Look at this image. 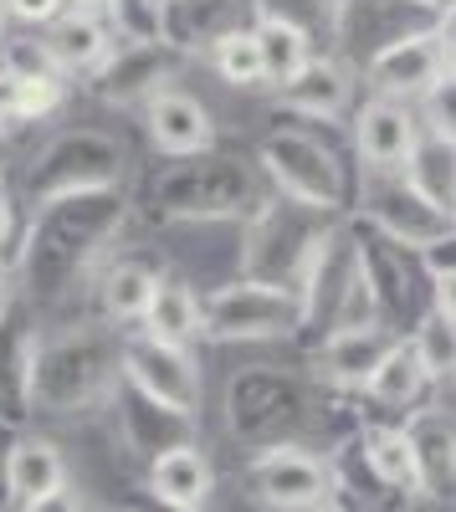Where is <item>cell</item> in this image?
<instances>
[{
	"instance_id": "6da1fadb",
	"label": "cell",
	"mask_w": 456,
	"mask_h": 512,
	"mask_svg": "<svg viewBox=\"0 0 456 512\" xmlns=\"http://www.w3.org/2000/svg\"><path fill=\"white\" fill-rule=\"evenodd\" d=\"M123 226H129V195L123 190H82L31 205L16 251V287L36 308H62L77 287H93Z\"/></svg>"
},
{
	"instance_id": "7a4b0ae2",
	"label": "cell",
	"mask_w": 456,
	"mask_h": 512,
	"mask_svg": "<svg viewBox=\"0 0 456 512\" xmlns=\"http://www.w3.org/2000/svg\"><path fill=\"white\" fill-rule=\"evenodd\" d=\"M123 384V328L93 318L41 333L36 379H31V420H77L108 410Z\"/></svg>"
},
{
	"instance_id": "3957f363",
	"label": "cell",
	"mask_w": 456,
	"mask_h": 512,
	"mask_svg": "<svg viewBox=\"0 0 456 512\" xmlns=\"http://www.w3.org/2000/svg\"><path fill=\"white\" fill-rule=\"evenodd\" d=\"M262 200V180L252 164H241L221 149L211 154H185V159H164L149 185L144 205L159 221H180V226H216V221H246Z\"/></svg>"
},
{
	"instance_id": "277c9868",
	"label": "cell",
	"mask_w": 456,
	"mask_h": 512,
	"mask_svg": "<svg viewBox=\"0 0 456 512\" xmlns=\"http://www.w3.org/2000/svg\"><path fill=\"white\" fill-rule=\"evenodd\" d=\"M339 221L328 210H313L303 200L287 195H262L257 210L241 221V277L257 282H277V287H303L313 256L323 246V236L334 231Z\"/></svg>"
},
{
	"instance_id": "5b68a950",
	"label": "cell",
	"mask_w": 456,
	"mask_h": 512,
	"mask_svg": "<svg viewBox=\"0 0 456 512\" xmlns=\"http://www.w3.org/2000/svg\"><path fill=\"white\" fill-rule=\"evenodd\" d=\"M313 410H318L313 384L293 369L252 364V369H236L226 384V425L252 451L277 446V441H298L313 425Z\"/></svg>"
},
{
	"instance_id": "8992f818",
	"label": "cell",
	"mask_w": 456,
	"mask_h": 512,
	"mask_svg": "<svg viewBox=\"0 0 456 512\" xmlns=\"http://www.w3.org/2000/svg\"><path fill=\"white\" fill-rule=\"evenodd\" d=\"M129 175V149L103 128H67L52 144H41L36 159L21 175V195L31 205H47L57 195H82V190H123Z\"/></svg>"
},
{
	"instance_id": "52a82bcc",
	"label": "cell",
	"mask_w": 456,
	"mask_h": 512,
	"mask_svg": "<svg viewBox=\"0 0 456 512\" xmlns=\"http://www.w3.org/2000/svg\"><path fill=\"white\" fill-rule=\"evenodd\" d=\"M303 297V328L318 333V344L339 328H364L380 323L375 318V292L364 282V262H359V241L349 226H334L323 236L313 267L298 287Z\"/></svg>"
},
{
	"instance_id": "ba28073f",
	"label": "cell",
	"mask_w": 456,
	"mask_h": 512,
	"mask_svg": "<svg viewBox=\"0 0 456 512\" xmlns=\"http://www.w3.org/2000/svg\"><path fill=\"white\" fill-rule=\"evenodd\" d=\"M354 241H359V262H364V282L375 292V318L380 328L410 338L416 323L431 313V262L426 251H410L395 236H385L375 221H349Z\"/></svg>"
},
{
	"instance_id": "9c48e42d",
	"label": "cell",
	"mask_w": 456,
	"mask_h": 512,
	"mask_svg": "<svg viewBox=\"0 0 456 512\" xmlns=\"http://www.w3.org/2000/svg\"><path fill=\"white\" fill-rule=\"evenodd\" d=\"M257 164L277 195L328 210V216H344L349 200L359 195V185H349V169L339 164V154L318 134H308V128H272L257 144Z\"/></svg>"
},
{
	"instance_id": "30bf717a",
	"label": "cell",
	"mask_w": 456,
	"mask_h": 512,
	"mask_svg": "<svg viewBox=\"0 0 456 512\" xmlns=\"http://www.w3.org/2000/svg\"><path fill=\"white\" fill-rule=\"evenodd\" d=\"M303 333V297L293 287L231 277L200 297V338L216 344H267Z\"/></svg>"
},
{
	"instance_id": "8fae6325",
	"label": "cell",
	"mask_w": 456,
	"mask_h": 512,
	"mask_svg": "<svg viewBox=\"0 0 456 512\" xmlns=\"http://www.w3.org/2000/svg\"><path fill=\"white\" fill-rule=\"evenodd\" d=\"M359 216L375 221L385 236H395L410 251H441L456 236L451 210H441L436 200H426L416 185L405 180V169H390V175H359Z\"/></svg>"
},
{
	"instance_id": "7c38bea8",
	"label": "cell",
	"mask_w": 456,
	"mask_h": 512,
	"mask_svg": "<svg viewBox=\"0 0 456 512\" xmlns=\"http://www.w3.org/2000/svg\"><path fill=\"white\" fill-rule=\"evenodd\" d=\"M185 57L170 47V41L159 36H118V47L108 52V62L82 77L88 82V93L108 108H149L170 82L180 77Z\"/></svg>"
},
{
	"instance_id": "4fadbf2b",
	"label": "cell",
	"mask_w": 456,
	"mask_h": 512,
	"mask_svg": "<svg viewBox=\"0 0 456 512\" xmlns=\"http://www.w3.org/2000/svg\"><path fill=\"white\" fill-rule=\"evenodd\" d=\"M246 487L272 512H318L334 497L328 456H313L303 441H277V446L252 451V461H246Z\"/></svg>"
},
{
	"instance_id": "5bb4252c",
	"label": "cell",
	"mask_w": 456,
	"mask_h": 512,
	"mask_svg": "<svg viewBox=\"0 0 456 512\" xmlns=\"http://www.w3.org/2000/svg\"><path fill=\"white\" fill-rule=\"evenodd\" d=\"M436 16L421 11L416 0H339V21H334V57L364 72L385 47L395 41L431 31Z\"/></svg>"
},
{
	"instance_id": "9a60e30c",
	"label": "cell",
	"mask_w": 456,
	"mask_h": 512,
	"mask_svg": "<svg viewBox=\"0 0 456 512\" xmlns=\"http://www.w3.org/2000/svg\"><path fill=\"white\" fill-rule=\"evenodd\" d=\"M36 349H41V308L26 292H16L0 308V425L6 431H21L31 420Z\"/></svg>"
},
{
	"instance_id": "2e32d148",
	"label": "cell",
	"mask_w": 456,
	"mask_h": 512,
	"mask_svg": "<svg viewBox=\"0 0 456 512\" xmlns=\"http://www.w3.org/2000/svg\"><path fill=\"white\" fill-rule=\"evenodd\" d=\"M123 379L185 415H195L200 395H205V374H200L195 354L180 344H159L149 333H123Z\"/></svg>"
},
{
	"instance_id": "e0dca14e",
	"label": "cell",
	"mask_w": 456,
	"mask_h": 512,
	"mask_svg": "<svg viewBox=\"0 0 456 512\" xmlns=\"http://www.w3.org/2000/svg\"><path fill=\"white\" fill-rule=\"evenodd\" d=\"M108 410H113L118 446L129 451L134 461H144V466H154L164 451H175V446L200 441V436H195V415H185V410H175V405H164V400L134 390L129 379L118 384V395L108 400Z\"/></svg>"
},
{
	"instance_id": "ac0fdd59",
	"label": "cell",
	"mask_w": 456,
	"mask_h": 512,
	"mask_svg": "<svg viewBox=\"0 0 456 512\" xmlns=\"http://www.w3.org/2000/svg\"><path fill=\"white\" fill-rule=\"evenodd\" d=\"M257 0H170L159 6V41H170L180 57H211L231 31L257 26Z\"/></svg>"
},
{
	"instance_id": "d6986e66",
	"label": "cell",
	"mask_w": 456,
	"mask_h": 512,
	"mask_svg": "<svg viewBox=\"0 0 456 512\" xmlns=\"http://www.w3.org/2000/svg\"><path fill=\"white\" fill-rule=\"evenodd\" d=\"M426 134V118L416 113V103L400 98H369L354 113V154L364 164V175H390V169H405L410 154H416Z\"/></svg>"
},
{
	"instance_id": "ffe728a7",
	"label": "cell",
	"mask_w": 456,
	"mask_h": 512,
	"mask_svg": "<svg viewBox=\"0 0 456 512\" xmlns=\"http://www.w3.org/2000/svg\"><path fill=\"white\" fill-rule=\"evenodd\" d=\"M441 72H446V52H441V36L431 26V31H416V36L395 41V47H385L375 62L364 67V88H369V98L421 103L436 88Z\"/></svg>"
},
{
	"instance_id": "44dd1931",
	"label": "cell",
	"mask_w": 456,
	"mask_h": 512,
	"mask_svg": "<svg viewBox=\"0 0 456 512\" xmlns=\"http://www.w3.org/2000/svg\"><path fill=\"white\" fill-rule=\"evenodd\" d=\"M328 477H334L328 507H339V512H405L410 507V497L395 492L380 477L375 456H369V446H364V425H354V431L339 436V446L328 451Z\"/></svg>"
},
{
	"instance_id": "7402d4cb",
	"label": "cell",
	"mask_w": 456,
	"mask_h": 512,
	"mask_svg": "<svg viewBox=\"0 0 456 512\" xmlns=\"http://www.w3.org/2000/svg\"><path fill=\"white\" fill-rule=\"evenodd\" d=\"M400 344V333L380 328V323H364V328H339L328 333L323 344L313 349V364H318V379L334 384V390H359L375 379V369L385 364V354Z\"/></svg>"
},
{
	"instance_id": "603a6c76",
	"label": "cell",
	"mask_w": 456,
	"mask_h": 512,
	"mask_svg": "<svg viewBox=\"0 0 456 512\" xmlns=\"http://www.w3.org/2000/svg\"><path fill=\"white\" fill-rule=\"evenodd\" d=\"M144 128L149 144L164 159H185V154H211L216 149V118L195 93L164 88L149 108H144Z\"/></svg>"
},
{
	"instance_id": "cb8c5ba5",
	"label": "cell",
	"mask_w": 456,
	"mask_h": 512,
	"mask_svg": "<svg viewBox=\"0 0 456 512\" xmlns=\"http://www.w3.org/2000/svg\"><path fill=\"white\" fill-rule=\"evenodd\" d=\"M41 36H47V47H52V57H57V67H62L67 77H93V72L108 62V52L118 47L123 26H118L113 16H103V11L67 6Z\"/></svg>"
},
{
	"instance_id": "d4e9b609",
	"label": "cell",
	"mask_w": 456,
	"mask_h": 512,
	"mask_svg": "<svg viewBox=\"0 0 456 512\" xmlns=\"http://www.w3.org/2000/svg\"><path fill=\"white\" fill-rule=\"evenodd\" d=\"M410 451H416V472H421V497L451 502L456 497V420L436 405L410 410L405 420Z\"/></svg>"
},
{
	"instance_id": "484cf974",
	"label": "cell",
	"mask_w": 456,
	"mask_h": 512,
	"mask_svg": "<svg viewBox=\"0 0 456 512\" xmlns=\"http://www.w3.org/2000/svg\"><path fill=\"white\" fill-rule=\"evenodd\" d=\"M277 93V108L282 113H298V118H313V123H328V118H339L354 98V67L339 62L334 52H323L313 57L293 82H282Z\"/></svg>"
},
{
	"instance_id": "4316f807",
	"label": "cell",
	"mask_w": 456,
	"mask_h": 512,
	"mask_svg": "<svg viewBox=\"0 0 456 512\" xmlns=\"http://www.w3.org/2000/svg\"><path fill=\"white\" fill-rule=\"evenodd\" d=\"M164 272H154L149 262H139V256H113V262L98 267L93 277V303H98V318L123 328V333H134L149 313V297L159 287Z\"/></svg>"
},
{
	"instance_id": "83f0119b",
	"label": "cell",
	"mask_w": 456,
	"mask_h": 512,
	"mask_svg": "<svg viewBox=\"0 0 456 512\" xmlns=\"http://www.w3.org/2000/svg\"><path fill=\"white\" fill-rule=\"evenodd\" d=\"M0 487H6V502L26 507L36 497H47L57 487H67V461L47 436H26L16 431L11 446L0 451Z\"/></svg>"
},
{
	"instance_id": "f1b7e54d",
	"label": "cell",
	"mask_w": 456,
	"mask_h": 512,
	"mask_svg": "<svg viewBox=\"0 0 456 512\" xmlns=\"http://www.w3.org/2000/svg\"><path fill=\"white\" fill-rule=\"evenodd\" d=\"M149 487H154L164 502L205 507V502H211V492H216V466H211V456L200 451V441H190V446L164 451V456L149 466Z\"/></svg>"
},
{
	"instance_id": "f546056e",
	"label": "cell",
	"mask_w": 456,
	"mask_h": 512,
	"mask_svg": "<svg viewBox=\"0 0 456 512\" xmlns=\"http://www.w3.org/2000/svg\"><path fill=\"white\" fill-rule=\"evenodd\" d=\"M134 333H149V338H159V344L190 349L195 338H200V297H195V287L185 277L164 272L159 287H154V297H149V313H144V323Z\"/></svg>"
},
{
	"instance_id": "4dcf8cb0",
	"label": "cell",
	"mask_w": 456,
	"mask_h": 512,
	"mask_svg": "<svg viewBox=\"0 0 456 512\" xmlns=\"http://www.w3.org/2000/svg\"><path fill=\"white\" fill-rule=\"evenodd\" d=\"M431 369L421 364L416 344L410 338H400V344L385 354V364L375 369V379L364 384V395L375 400V405H390V410H410V405H421V395L431 390Z\"/></svg>"
},
{
	"instance_id": "1f68e13d",
	"label": "cell",
	"mask_w": 456,
	"mask_h": 512,
	"mask_svg": "<svg viewBox=\"0 0 456 512\" xmlns=\"http://www.w3.org/2000/svg\"><path fill=\"white\" fill-rule=\"evenodd\" d=\"M405 180L416 185L426 200H436L441 210L456 205V139H441V134H421L416 154L405 164Z\"/></svg>"
},
{
	"instance_id": "d6a6232c",
	"label": "cell",
	"mask_w": 456,
	"mask_h": 512,
	"mask_svg": "<svg viewBox=\"0 0 456 512\" xmlns=\"http://www.w3.org/2000/svg\"><path fill=\"white\" fill-rule=\"evenodd\" d=\"M364 446H369V456H375V466H380V477L395 492H405L410 502L421 497V472H416V451H410L405 425H364Z\"/></svg>"
},
{
	"instance_id": "836d02e7",
	"label": "cell",
	"mask_w": 456,
	"mask_h": 512,
	"mask_svg": "<svg viewBox=\"0 0 456 512\" xmlns=\"http://www.w3.org/2000/svg\"><path fill=\"white\" fill-rule=\"evenodd\" d=\"M257 36H262V62H267V88H282L293 82L318 52H313V36L282 26V21H257Z\"/></svg>"
},
{
	"instance_id": "e575fe53",
	"label": "cell",
	"mask_w": 456,
	"mask_h": 512,
	"mask_svg": "<svg viewBox=\"0 0 456 512\" xmlns=\"http://www.w3.org/2000/svg\"><path fill=\"white\" fill-rule=\"evenodd\" d=\"M205 62H211L216 77L231 82V88H267V62H262V36H257V26L231 31Z\"/></svg>"
},
{
	"instance_id": "d590c367",
	"label": "cell",
	"mask_w": 456,
	"mask_h": 512,
	"mask_svg": "<svg viewBox=\"0 0 456 512\" xmlns=\"http://www.w3.org/2000/svg\"><path fill=\"white\" fill-rule=\"evenodd\" d=\"M262 21H282L303 36L318 41H334V21H339V0H257Z\"/></svg>"
},
{
	"instance_id": "8d00e7d4",
	"label": "cell",
	"mask_w": 456,
	"mask_h": 512,
	"mask_svg": "<svg viewBox=\"0 0 456 512\" xmlns=\"http://www.w3.org/2000/svg\"><path fill=\"white\" fill-rule=\"evenodd\" d=\"M410 344H416V354L431 369V379H456V318L431 308L416 323V333H410Z\"/></svg>"
},
{
	"instance_id": "74e56055",
	"label": "cell",
	"mask_w": 456,
	"mask_h": 512,
	"mask_svg": "<svg viewBox=\"0 0 456 512\" xmlns=\"http://www.w3.org/2000/svg\"><path fill=\"white\" fill-rule=\"evenodd\" d=\"M72 98V77L67 72H41V77H21V123H47L67 108Z\"/></svg>"
},
{
	"instance_id": "f35d334b",
	"label": "cell",
	"mask_w": 456,
	"mask_h": 512,
	"mask_svg": "<svg viewBox=\"0 0 456 512\" xmlns=\"http://www.w3.org/2000/svg\"><path fill=\"white\" fill-rule=\"evenodd\" d=\"M0 67H11L16 77H41V72H62L47 36L41 31H26V36H6L0 41Z\"/></svg>"
},
{
	"instance_id": "ab89813d",
	"label": "cell",
	"mask_w": 456,
	"mask_h": 512,
	"mask_svg": "<svg viewBox=\"0 0 456 512\" xmlns=\"http://www.w3.org/2000/svg\"><path fill=\"white\" fill-rule=\"evenodd\" d=\"M421 118H426L431 134L456 139V72H451V67L436 77V88L421 98Z\"/></svg>"
},
{
	"instance_id": "60d3db41",
	"label": "cell",
	"mask_w": 456,
	"mask_h": 512,
	"mask_svg": "<svg viewBox=\"0 0 456 512\" xmlns=\"http://www.w3.org/2000/svg\"><path fill=\"white\" fill-rule=\"evenodd\" d=\"M67 6H72V0H6V16L21 21L26 31H47Z\"/></svg>"
},
{
	"instance_id": "b9f144b4",
	"label": "cell",
	"mask_w": 456,
	"mask_h": 512,
	"mask_svg": "<svg viewBox=\"0 0 456 512\" xmlns=\"http://www.w3.org/2000/svg\"><path fill=\"white\" fill-rule=\"evenodd\" d=\"M431 262V308L456 318V262H446V256H426Z\"/></svg>"
},
{
	"instance_id": "7bdbcfd3",
	"label": "cell",
	"mask_w": 456,
	"mask_h": 512,
	"mask_svg": "<svg viewBox=\"0 0 456 512\" xmlns=\"http://www.w3.org/2000/svg\"><path fill=\"white\" fill-rule=\"evenodd\" d=\"M21 236H26V226H21V216H16V195H11V190H0V256H6L11 267H16Z\"/></svg>"
},
{
	"instance_id": "ee69618b",
	"label": "cell",
	"mask_w": 456,
	"mask_h": 512,
	"mask_svg": "<svg viewBox=\"0 0 456 512\" xmlns=\"http://www.w3.org/2000/svg\"><path fill=\"white\" fill-rule=\"evenodd\" d=\"M21 128V77L11 67H0V139Z\"/></svg>"
},
{
	"instance_id": "f6af8a7d",
	"label": "cell",
	"mask_w": 456,
	"mask_h": 512,
	"mask_svg": "<svg viewBox=\"0 0 456 512\" xmlns=\"http://www.w3.org/2000/svg\"><path fill=\"white\" fill-rule=\"evenodd\" d=\"M123 512H200V507H180V502H164L154 487L134 492V497H123Z\"/></svg>"
},
{
	"instance_id": "bcb514c9",
	"label": "cell",
	"mask_w": 456,
	"mask_h": 512,
	"mask_svg": "<svg viewBox=\"0 0 456 512\" xmlns=\"http://www.w3.org/2000/svg\"><path fill=\"white\" fill-rule=\"evenodd\" d=\"M21 512H88V507H82V497H77V492L57 487V492H47V497H36V502H26Z\"/></svg>"
},
{
	"instance_id": "7dc6e473",
	"label": "cell",
	"mask_w": 456,
	"mask_h": 512,
	"mask_svg": "<svg viewBox=\"0 0 456 512\" xmlns=\"http://www.w3.org/2000/svg\"><path fill=\"white\" fill-rule=\"evenodd\" d=\"M436 36H441V52H446V67L456 72V6L436 21Z\"/></svg>"
},
{
	"instance_id": "c3c4849f",
	"label": "cell",
	"mask_w": 456,
	"mask_h": 512,
	"mask_svg": "<svg viewBox=\"0 0 456 512\" xmlns=\"http://www.w3.org/2000/svg\"><path fill=\"white\" fill-rule=\"evenodd\" d=\"M16 292H21V287H16V267L6 262V256H0V308H6Z\"/></svg>"
},
{
	"instance_id": "681fc988",
	"label": "cell",
	"mask_w": 456,
	"mask_h": 512,
	"mask_svg": "<svg viewBox=\"0 0 456 512\" xmlns=\"http://www.w3.org/2000/svg\"><path fill=\"white\" fill-rule=\"evenodd\" d=\"M416 6H421V11H431V16L441 21V16H446V11L456 6V0H416Z\"/></svg>"
},
{
	"instance_id": "f907efd6",
	"label": "cell",
	"mask_w": 456,
	"mask_h": 512,
	"mask_svg": "<svg viewBox=\"0 0 456 512\" xmlns=\"http://www.w3.org/2000/svg\"><path fill=\"white\" fill-rule=\"evenodd\" d=\"M6 21H11V16H6V0H0V41H6Z\"/></svg>"
},
{
	"instance_id": "816d5d0a",
	"label": "cell",
	"mask_w": 456,
	"mask_h": 512,
	"mask_svg": "<svg viewBox=\"0 0 456 512\" xmlns=\"http://www.w3.org/2000/svg\"><path fill=\"white\" fill-rule=\"evenodd\" d=\"M144 6H149V11L159 16V6H170V0H144ZM154 26H159V21H154Z\"/></svg>"
},
{
	"instance_id": "f5cc1de1",
	"label": "cell",
	"mask_w": 456,
	"mask_h": 512,
	"mask_svg": "<svg viewBox=\"0 0 456 512\" xmlns=\"http://www.w3.org/2000/svg\"><path fill=\"white\" fill-rule=\"evenodd\" d=\"M318 512H334V507H318Z\"/></svg>"
},
{
	"instance_id": "db71d44e",
	"label": "cell",
	"mask_w": 456,
	"mask_h": 512,
	"mask_svg": "<svg viewBox=\"0 0 456 512\" xmlns=\"http://www.w3.org/2000/svg\"><path fill=\"white\" fill-rule=\"evenodd\" d=\"M451 221H456V205H451Z\"/></svg>"
},
{
	"instance_id": "11a10c76",
	"label": "cell",
	"mask_w": 456,
	"mask_h": 512,
	"mask_svg": "<svg viewBox=\"0 0 456 512\" xmlns=\"http://www.w3.org/2000/svg\"><path fill=\"white\" fill-rule=\"evenodd\" d=\"M118 512H123V507H118Z\"/></svg>"
}]
</instances>
